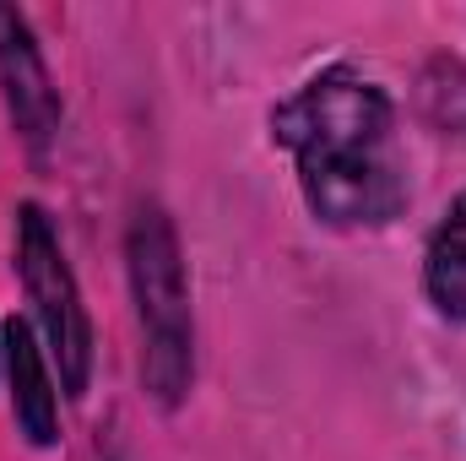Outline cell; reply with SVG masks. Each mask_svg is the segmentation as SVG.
<instances>
[{"instance_id":"obj_1","label":"cell","mask_w":466,"mask_h":461,"mask_svg":"<svg viewBox=\"0 0 466 461\" xmlns=\"http://www.w3.org/2000/svg\"><path fill=\"white\" fill-rule=\"evenodd\" d=\"M277 147L293 152L304 201L331 229L390 223L407 201V174L396 158V115L380 82L348 66L320 71L271 115Z\"/></svg>"},{"instance_id":"obj_2","label":"cell","mask_w":466,"mask_h":461,"mask_svg":"<svg viewBox=\"0 0 466 461\" xmlns=\"http://www.w3.org/2000/svg\"><path fill=\"white\" fill-rule=\"evenodd\" d=\"M125 261H130V288H136V315H141V374L147 391L163 407H179L196 374V332H190V288H185V255L179 233L163 207L141 201L130 233H125Z\"/></svg>"},{"instance_id":"obj_3","label":"cell","mask_w":466,"mask_h":461,"mask_svg":"<svg viewBox=\"0 0 466 461\" xmlns=\"http://www.w3.org/2000/svg\"><path fill=\"white\" fill-rule=\"evenodd\" d=\"M16 266H22V288H27L33 310H38L49 358L60 364L66 396H82L87 374H93V326H87L76 277H71V266L60 255V239H55L49 218L38 207H22V218H16Z\"/></svg>"},{"instance_id":"obj_4","label":"cell","mask_w":466,"mask_h":461,"mask_svg":"<svg viewBox=\"0 0 466 461\" xmlns=\"http://www.w3.org/2000/svg\"><path fill=\"white\" fill-rule=\"evenodd\" d=\"M0 87H5V104H11V119H16L22 141L33 152H44L55 141V130H60V98L49 87L33 27L11 5H0Z\"/></svg>"},{"instance_id":"obj_5","label":"cell","mask_w":466,"mask_h":461,"mask_svg":"<svg viewBox=\"0 0 466 461\" xmlns=\"http://www.w3.org/2000/svg\"><path fill=\"white\" fill-rule=\"evenodd\" d=\"M0 364H5V380H11L16 429H22L33 446H55V435H60V391H55V380H49L44 347L33 343V326H27V321H11V326L0 332Z\"/></svg>"},{"instance_id":"obj_6","label":"cell","mask_w":466,"mask_h":461,"mask_svg":"<svg viewBox=\"0 0 466 461\" xmlns=\"http://www.w3.org/2000/svg\"><path fill=\"white\" fill-rule=\"evenodd\" d=\"M423 282H429V299L440 304V315L466 321V196L451 201V212L440 218V229L429 239Z\"/></svg>"}]
</instances>
